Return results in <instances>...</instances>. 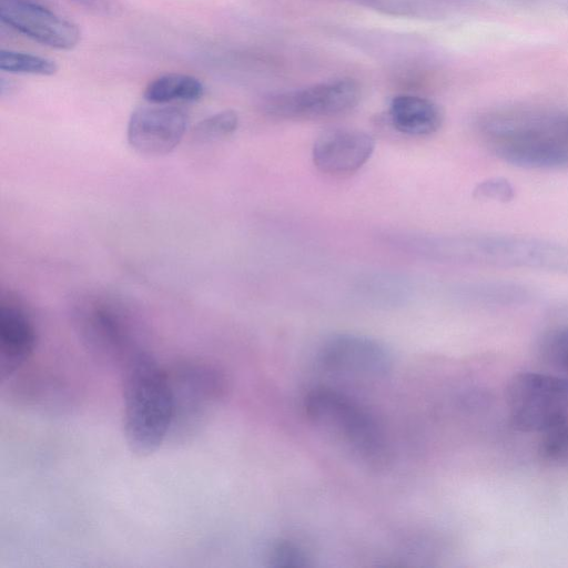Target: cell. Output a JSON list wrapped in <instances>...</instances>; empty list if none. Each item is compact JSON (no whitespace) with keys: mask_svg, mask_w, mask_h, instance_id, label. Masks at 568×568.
<instances>
[{"mask_svg":"<svg viewBox=\"0 0 568 568\" xmlns=\"http://www.w3.org/2000/svg\"><path fill=\"white\" fill-rule=\"evenodd\" d=\"M123 430L138 456L154 453L166 442L172 420V397L165 367L145 349L122 368Z\"/></svg>","mask_w":568,"mask_h":568,"instance_id":"cell-1","label":"cell"},{"mask_svg":"<svg viewBox=\"0 0 568 568\" xmlns=\"http://www.w3.org/2000/svg\"><path fill=\"white\" fill-rule=\"evenodd\" d=\"M303 406L315 426L332 435L362 463L382 467L388 462L389 445L382 426L351 396L317 386L306 393Z\"/></svg>","mask_w":568,"mask_h":568,"instance_id":"cell-2","label":"cell"},{"mask_svg":"<svg viewBox=\"0 0 568 568\" xmlns=\"http://www.w3.org/2000/svg\"><path fill=\"white\" fill-rule=\"evenodd\" d=\"M172 397V420L166 442L193 440L207 425L229 389L226 375L212 363L185 358L165 367Z\"/></svg>","mask_w":568,"mask_h":568,"instance_id":"cell-3","label":"cell"},{"mask_svg":"<svg viewBox=\"0 0 568 568\" xmlns=\"http://www.w3.org/2000/svg\"><path fill=\"white\" fill-rule=\"evenodd\" d=\"M72 317L82 345L100 364L121 369L145 351L136 320L114 300L83 298L74 306Z\"/></svg>","mask_w":568,"mask_h":568,"instance_id":"cell-4","label":"cell"},{"mask_svg":"<svg viewBox=\"0 0 568 568\" xmlns=\"http://www.w3.org/2000/svg\"><path fill=\"white\" fill-rule=\"evenodd\" d=\"M510 418L524 432H544L568 420V378L519 373L506 390Z\"/></svg>","mask_w":568,"mask_h":568,"instance_id":"cell-5","label":"cell"},{"mask_svg":"<svg viewBox=\"0 0 568 568\" xmlns=\"http://www.w3.org/2000/svg\"><path fill=\"white\" fill-rule=\"evenodd\" d=\"M359 100V84L342 78L271 94L262 102V109L275 119L316 120L344 114Z\"/></svg>","mask_w":568,"mask_h":568,"instance_id":"cell-6","label":"cell"},{"mask_svg":"<svg viewBox=\"0 0 568 568\" xmlns=\"http://www.w3.org/2000/svg\"><path fill=\"white\" fill-rule=\"evenodd\" d=\"M317 361L328 373L368 379L385 377L393 366L392 354L383 343L352 333L326 338L318 348Z\"/></svg>","mask_w":568,"mask_h":568,"instance_id":"cell-7","label":"cell"},{"mask_svg":"<svg viewBox=\"0 0 568 568\" xmlns=\"http://www.w3.org/2000/svg\"><path fill=\"white\" fill-rule=\"evenodd\" d=\"M189 118L181 108L151 103L136 108L128 123L126 138L139 154L162 156L183 139Z\"/></svg>","mask_w":568,"mask_h":568,"instance_id":"cell-8","label":"cell"},{"mask_svg":"<svg viewBox=\"0 0 568 568\" xmlns=\"http://www.w3.org/2000/svg\"><path fill=\"white\" fill-rule=\"evenodd\" d=\"M3 23L43 45L72 50L81 33L73 22L34 0H0Z\"/></svg>","mask_w":568,"mask_h":568,"instance_id":"cell-9","label":"cell"},{"mask_svg":"<svg viewBox=\"0 0 568 568\" xmlns=\"http://www.w3.org/2000/svg\"><path fill=\"white\" fill-rule=\"evenodd\" d=\"M27 365L1 379L9 402L41 414H61L70 408L72 393L68 385L57 375Z\"/></svg>","mask_w":568,"mask_h":568,"instance_id":"cell-10","label":"cell"},{"mask_svg":"<svg viewBox=\"0 0 568 568\" xmlns=\"http://www.w3.org/2000/svg\"><path fill=\"white\" fill-rule=\"evenodd\" d=\"M375 140L365 131L335 126L316 138L312 159L314 165L329 175H345L359 170L371 158Z\"/></svg>","mask_w":568,"mask_h":568,"instance_id":"cell-11","label":"cell"},{"mask_svg":"<svg viewBox=\"0 0 568 568\" xmlns=\"http://www.w3.org/2000/svg\"><path fill=\"white\" fill-rule=\"evenodd\" d=\"M38 334L27 308L16 298L0 302V376H10L29 363Z\"/></svg>","mask_w":568,"mask_h":568,"instance_id":"cell-12","label":"cell"},{"mask_svg":"<svg viewBox=\"0 0 568 568\" xmlns=\"http://www.w3.org/2000/svg\"><path fill=\"white\" fill-rule=\"evenodd\" d=\"M495 153L503 161L527 169L568 166V141L548 134H518L500 138Z\"/></svg>","mask_w":568,"mask_h":568,"instance_id":"cell-13","label":"cell"},{"mask_svg":"<svg viewBox=\"0 0 568 568\" xmlns=\"http://www.w3.org/2000/svg\"><path fill=\"white\" fill-rule=\"evenodd\" d=\"M390 125L409 136H427L437 132L443 124L440 106L428 98L416 94L395 95L388 105Z\"/></svg>","mask_w":568,"mask_h":568,"instance_id":"cell-14","label":"cell"},{"mask_svg":"<svg viewBox=\"0 0 568 568\" xmlns=\"http://www.w3.org/2000/svg\"><path fill=\"white\" fill-rule=\"evenodd\" d=\"M204 94L202 82L189 74H162L145 87L143 97L149 103L166 104L175 101L194 102Z\"/></svg>","mask_w":568,"mask_h":568,"instance_id":"cell-15","label":"cell"},{"mask_svg":"<svg viewBox=\"0 0 568 568\" xmlns=\"http://www.w3.org/2000/svg\"><path fill=\"white\" fill-rule=\"evenodd\" d=\"M0 69L9 73L53 75L59 70L55 61L28 52L0 51Z\"/></svg>","mask_w":568,"mask_h":568,"instance_id":"cell-16","label":"cell"},{"mask_svg":"<svg viewBox=\"0 0 568 568\" xmlns=\"http://www.w3.org/2000/svg\"><path fill=\"white\" fill-rule=\"evenodd\" d=\"M239 126V115L233 110L220 111L200 121L192 131L196 142H213L233 134Z\"/></svg>","mask_w":568,"mask_h":568,"instance_id":"cell-17","label":"cell"},{"mask_svg":"<svg viewBox=\"0 0 568 568\" xmlns=\"http://www.w3.org/2000/svg\"><path fill=\"white\" fill-rule=\"evenodd\" d=\"M540 456L548 462L568 459V420L550 426L541 432Z\"/></svg>","mask_w":568,"mask_h":568,"instance_id":"cell-18","label":"cell"},{"mask_svg":"<svg viewBox=\"0 0 568 568\" xmlns=\"http://www.w3.org/2000/svg\"><path fill=\"white\" fill-rule=\"evenodd\" d=\"M540 349L542 358L549 365L568 374V328L549 333Z\"/></svg>","mask_w":568,"mask_h":568,"instance_id":"cell-19","label":"cell"},{"mask_svg":"<svg viewBox=\"0 0 568 568\" xmlns=\"http://www.w3.org/2000/svg\"><path fill=\"white\" fill-rule=\"evenodd\" d=\"M270 564L274 567L302 568L308 566L307 552L297 544L282 540L270 550Z\"/></svg>","mask_w":568,"mask_h":568,"instance_id":"cell-20","label":"cell"},{"mask_svg":"<svg viewBox=\"0 0 568 568\" xmlns=\"http://www.w3.org/2000/svg\"><path fill=\"white\" fill-rule=\"evenodd\" d=\"M475 194L478 197L508 201L513 199L514 190L504 179H489L477 185Z\"/></svg>","mask_w":568,"mask_h":568,"instance_id":"cell-21","label":"cell"},{"mask_svg":"<svg viewBox=\"0 0 568 568\" xmlns=\"http://www.w3.org/2000/svg\"><path fill=\"white\" fill-rule=\"evenodd\" d=\"M85 9L100 14L113 16L116 14L120 7L115 0H73Z\"/></svg>","mask_w":568,"mask_h":568,"instance_id":"cell-22","label":"cell"},{"mask_svg":"<svg viewBox=\"0 0 568 568\" xmlns=\"http://www.w3.org/2000/svg\"><path fill=\"white\" fill-rule=\"evenodd\" d=\"M422 1H425V0H422Z\"/></svg>","mask_w":568,"mask_h":568,"instance_id":"cell-23","label":"cell"}]
</instances>
